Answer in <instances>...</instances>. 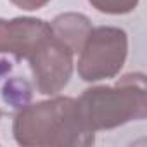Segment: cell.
<instances>
[{
  "label": "cell",
  "instance_id": "obj_1",
  "mask_svg": "<svg viewBox=\"0 0 147 147\" xmlns=\"http://www.w3.org/2000/svg\"><path fill=\"white\" fill-rule=\"evenodd\" d=\"M12 135L23 147H88L95 140L73 97L23 106L14 116Z\"/></svg>",
  "mask_w": 147,
  "mask_h": 147
},
{
  "label": "cell",
  "instance_id": "obj_2",
  "mask_svg": "<svg viewBox=\"0 0 147 147\" xmlns=\"http://www.w3.org/2000/svg\"><path fill=\"white\" fill-rule=\"evenodd\" d=\"M87 126L95 133L113 130L147 116V88L144 73H128L116 85L83 90L76 99Z\"/></svg>",
  "mask_w": 147,
  "mask_h": 147
},
{
  "label": "cell",
  "instance_id": "obj_3",
  "mask_svg": "<svg viewBox=\"0 0 147 147\" xmlns=\"http://www.w3.org/2000/svg\"><path fill=\"white\" fill-rule=\"evenodd\" d=\"M78 57V76L87 83L119 75L128 55V35L116 26H97L87 35Z\"/></svg>",
  "mask_w": 147,
  "mask_h": 147
},
{
  "label": "cell",
  "instance_id": "obj_4",
  "mask_svg": "<svg viewBox=\"0 0 147 147\" xmlns=\"http://www.w3.org/2000/svg\"><path fill=\"white\" fill-rule=\"evenodd\" d=\"M73 52L54 33L42 42L28 57L36 90L42 95H57L71 80L73 75Z\"/></svg>",
  "mask_w": 147,
  "mask_h": 147
},
{
  "label": "cell",
  "instance_id": "obj_5",
  "mask_svg": "<svg viewBox=\"0 0 147 147\" xmlns=\"http://www.w3.org/2000/svg\"><path fill=\"white\" fill-rule=\"evenodd\" d=\"M52 35L50 23L38 18H0V54L28 59L30 54Z\"/></svg>",
  "mask_w": 147,
  "mask_h": 147
},
{
  "label": "cell",
  "instance_id": "obj_6",
  "mask_svg": "<svg viewBox=\"0 0 147 147\" xmlns=\"http://www.w3.org/2000/svg\"><path fill=\"white\" fill-rule=\"evenodd\" d=\"M54 36L64 42L75 54L80 52L87 35L92 30V23L85 14L80 12H64L52 19L50 23Z\"/></svg>",
  "mask_w": 147,
  "mask_h": 147
},
{
  "label": "cell",
  "instance_id": "obj_7",
  "mask_svg": "<svg viewBox=\"0 0 147 147\" xmlns=\"http://www.w3.org/2000/svg\"><path fill=\"white\" fill-rule=\"evenodd\" d=\"M140 0H88V4L99 11L100 14L109 16H123L130 14L137 9Z\"/></svg>",
  "mask_w": 147,
  "mask_h": 147
},
{
  "label": "cell",
  "instance_id": "obj_8",
  "mask_svg": "<svg viewBox=\"0 0 147 147\" xmlns=\"http://www.w3.org/2000/svg\"><path fill=\"white\" fill-rule=\"evenodd\" d=\"M28 83L26 82H21V80H14V82H7L5 88H4V99L7 102H12V104H18V106H24V102L30 99L28 95H23L21 90L26 88Z\"/></svg>",
  "mask_w": 147,
  "mask_h": 147
},
{
  "label": "cell",
  "instance_id": "obj_9",
  "mask_svg": "<svg viewBox=\"0 0 147 147\" xmlns=\"http://www.w3.org/2000/svg\"><path fill=\"white\" fill-rule=\"evenodd\" d=\"M9 2L23 11H38L42 7H45L50 0H9Z\"/></svg>",
  "mask_w": 147,
  "mask_h": 147
},
{
  "label": "cell",
  "instance_id": "obj_10",
  "mask_svg": "<svg viewBox=\"0 0 147 147\" xmlns=\"http://www.w3.org/2000/svg\"><path fill=\"white\" fill-rule=\"evenodd\" d=\"M0 118H2V111H0Z\"/></svg>",
  "mask_w": 147,
  "mask_h": 147
}]
</instances>
